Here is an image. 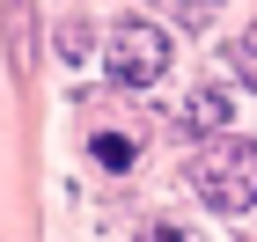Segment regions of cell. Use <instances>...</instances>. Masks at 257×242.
Wrapping results in <instances>:
<instances>
[{"label":"cell","mask_w":257,"mask_h":242,"mask_svg":"<svg viewBox=\"0 0 257 242\" xmlns=\"http://www.w3.org/2000/svg\"><path fill=\"white\" fill-rule=\"evenodd\" d=\"M191 191L213 205V213H250L257 205V147H242V140L198 147L191 154Z\"/></svg>","instance_id":"cell-1"},{"label":"cell","mask_w":257,"mask_h":242,"mask_svg":"<svg viewBox=\"0 0 257 242\" xmlns=\"http://www.w3.org/2000/svg\"><path fill=\"white\" fill-rule=\"evenodd\" d=\"M162 66H169V37H162L155 22L133 15V22L110 30V81H118V88H155Z\"/></svg>","instance_id":"cell-2"},{"label":"cell","mask_w":257,"mask_h":242,"mask_svg":"<svg viewBox=\"0 0 257 242\" xmlns=\"http://www.w3.org/2000/svg\"><path fill=\"white\" fill-rule=\"evenodd\" d=\"M184 118H191L198 132H220V125H228V96H220V88H198V96L184 103Z\"/></svg>","instance_id":"cell-3"},{"label":"cell","mask_w":257,"mask_h":242,"mask_svg":"<svg viewBox=\"0 0 257 242\" xmlns=\"http://www.w3.org/2000/svg\"><path fill=\"white\" fill-rule=\"evenodd\" d=\"M88 154H96L103 169H133V161H140V147L125 140V132H96V140H88Z\"/></svg>","instance_id":"cell-4"},{"label":"cell","mask_w":257,"mask_h":242,"mask_svg":"<svg viewBox=\"0 0 257 242\" xmlns=\"http://www.w3.org/2000/svg\"><path fill=\"white\" fill-rule=\"evenodd\" d=\"M140 242H206V235H198V227H184V220H155Z\"/></svg>","instance_id":"cell-5"},{"label":"cell","mask_w":257,"mask_h":242,"mask_svg":"<svg viewBox=\"0 0 257 242\" xmlns=\"http://www.w3.org/2000/svg\"><path fill=\"white\" fill-rule=\"evenodd\" d=\"M59 52H66V59L88 52V22H59Z\"/></svg>","instance_id":"cell-6"},{"label":"cell","mask_w":257,"mask_h":242,"mask_svg":"<svg viewBox=\"0 0 257 242\" xmlns=\"http://www.w3.org/2000/svg\"><path fill=\"white\" fill-rule=\"evenodd\" d=\"M235 66H242V74L257 81V22H250V30H242V37H235Z\"/></svg>","instance_id":"cell-7"}]
</instances>
